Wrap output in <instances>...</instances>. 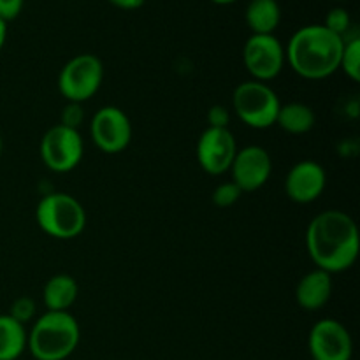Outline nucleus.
Returning <instances> with one entry per match:
<instances>
[{"instance_id":"f257e3e1","label":"nucleus","mask_w":360,"mask_h":360,"mask_svg":"<svg viewBox=\"0 0 360 360\" xmlns=\"http://www.w3.org/2000/svg\"><path fill=\"white\" fill-rule=\"evenodd\" d=\"M306 248L319 269L329 274L350 269L360 252L359 227L354 218L341 210L315 214L306 229Z\"/></svg>"},{"instance_id":"f03ea898","label":"nucleus","mask_w":360,"mask_h":360,"mask_svg":"<svg viewBox=\"0 0 360 360\" xmlns=\"http://www.w3.org/2000/svg\"><path fill=\"white\" fill-rule=\"evenodd\" d=\"M345 39L322 23L297 28L285 46V58L297 76L320 81L340 70Z\"/></svg>"},{"instance_id":"7ed1b4c3","label":"nucleus","mask_w":360,"mask_h":360,"mask_svg":"<svg viewBox=\"0 0 360 360\" xmlns=\"http://www.w3.org/2000/svg\"><path fill=\"white\" fill-rule=\"evenodd\" d=\"M81 341L79 322L69 311H46L28 330L27 350L35 360H65Z\"/></svg>"},{"instance_id":"20e7f679","label":"nucleus","mask_w":360,"mask_h":360,"mask_svg":"<svg viewBox=\"0 0 360 360\" xmlns=\"http://www.w3.org/2000/svg\"><path fill=\"white\" fill-rule=\"evenodd\" d=\"M35 220L49 238L74 239L86 227V211L74 195L65 192L46 193L35 207Z\"/></svg>"},{"instance_id":"39448f33","label":"nucleus","mask_w":360,"mask_h":360,"mask_svg":"<svg viewBox=\"0 0 360 360\" xmlns=\"http://www.w3.org/2000/svg\"><path fill=\"white\" fill-rule=\"evenodd\" d=\"M281 101L269 83L248 79L239 83L232 94V111L239 122L255 130L276 125Z\"/></svg>"},{"instance_id":"423d86ee","label":"nucleus","mask_w":360,"mask_h":360,"mask_svg":"<svg viewBox=\"0 0 360 360\" xmlns=\"http://www.w3.org/2000/svg\"><path fill=\"white\" fill-rule=\"evenodd\" d=\"M104 63L97 55L81 53L72 56L58 74V91L67 102L83 104L90 101L102 86Z\"/></svg>"},{"instance_id":"0eeeda50","label":"nucleus","mask_w":360,"mask_h":360,"mask_svg":"<svg viewBox=\"0 0 360 360\" xmlns=\"http://www.w3.org/2000/svg\"><path fill=\"white\" fill-rule=\"evenodd\" d=\"M39 151H41L42 164L49 171L65 174V172L74 171L83 160L84 141L79 130L69 129L58 123L46 130Z\"/></svg>"},{"instance_id":"6e6552de","label":"nucleus","mask_w":360,"mask_h":360,"mask_svg":"<svg viewBox=\"0 0 360 360\" xmlns=\"http://www.w3.org/2000/svg\"><path fill=\"white\" fill-rule=\"evenodd\" d=\"M243 63L252 79L269 83L287 63L285 46L274 34H252L243 46Z\"/></svg>"},{"instance_id":"1a4fd4ad","label":"nucleus","mask_w":360,"mask_h":360,"mask_svg":"<svg viewBox=\"0 0 360 360\" xmlns=\"http://www.w3.org/2000/svg\"><path fill=\"white\" fill-rule=\"evenodd\" d=\"M132 122L118 105L97 109L90 122V136L95 146L108 155L122 153L132 141Z\"/></svg>"},{"instance_id":"9d476101","label":"nucleus","mask_w":360,"mask_h":360,"mask_svg":"<svg viewBox=\"0 0 360 360\" xmlns=\"http://www.w3.org/2000/svg\"><path fill=\"white\" fill-rule=\"evenodd\" d=\"M308 348L313 360H352L354 340L340 320L322 319L309 330Z\"/></svg>"},{"instance_id":"9b49d317","label":"nucleus","mask_w":360,"mask_h":360,"mask_svg":"<svg viewBox=\"0 0 360 360\" xmlns=\"http://www.w3.org/2000/svg\"><path fill=\"white\" fill-rule=\"evenodd\" d=\"M238 150V141L231 129L207 127L197 141V162L210 176L225 174L231 169Z\"/></svg>"},{"instance_id":"f8f14e48","label":"nucleus","mask_w":360,"mask_h":360,"mask_svg":"<svg viewBox=\"0 0 360 360\" xmlns=\"http://www.w3.org/2000/svg\"><path fill=\"white\" fill-rule=\"evenodd\" d=\"M229 172L232 174L231 181H234L243 193L257 192L273 174V158L266 148L250 144L239 148Z\"/></svg>"},{"instance_id":"ddd939ff","label":"nucleus","mask_w":360,"mask_h":360,"mask_svg":"<svg viewBox=\"0 0 360 360\" xmlns=\"http://www.w3.org/2000/svg\"><path fill=\"white\" fill-rule=\"evenodd\" d=\"M285 193L292 202L309 204L320 199L327 186V172L315 160H301L285 176Z\"/></svg>"},{"instance_id":"4468645a","label":"nucleus","mask_w":360,"mask_h":360,"mask_svg":"<svg viewBox=\"0 0 360 360\" xmlns=\"http://www.w3.org/2000/svg\"><path fill=\"white\" fill-rule=\"evenodd\" d=\"M333 274L315 267L299 280L295 287V301L304 311H319L333 297Z\"/></svg>"},{"instance_id":"2eb2a0df","label":"nucleus","mask_w":360,"mask_h":360,"mask_svg":"<svg viewBox=\"0 0 360 360\" xmlns=\"http://www.w3.org/2000/svg\"><path fill=\"white\" fill-rule=\"evenodd\" d=\"M79 285L70 274L60 273L49 278L42 288V304L46 311H69L77 301Z\"/></svg>"},{"instance_id":"dca6fc26","label":"nucleus","mask_w":360,"mask_h":360,"mask_svg":"<svg viewBox=\"0 0 360 360\" xmlns=\"http://www.w3.org/2000/svg\"><path fill=\"white\" fill-rule=\"evenodd\" d=\"M245 21L252 34H274L281 23V7L278 0H250Z\"/></svg>"},{"instance_id":"f3484780","label":"nucleus","mask_w":360,"mask_h":360,"mask_svg":"<svg viewBox=\"0 0 360 360\" xmlns=\"http://www.w3.org/2000/svg\"><path fill=\"white\" fill-rule=\"evenodd\" d=\"M315 123V111L304 102H288V104L280 105L276 125L287 134L302 136V134H308L309 130H313Z\"/></svg>"},{"instance_id":"a211bd4d","label":"nucleus","mask_w":360,"mask_h":360,"mask_svg":"<svg viewBox=\"0 0 360 360\" xmlns=\"http://www.w3.org/2000/svg\"><path fill=\"white\" fill-rule=\"evenodd\" d=\"M28 330L13 316L0 315V360H18L27 350Z\"/></svg>"},{"instance_id":"6ab92c4d","label":"nucleus","mask_w":360,"mask_h":360,"mask_svg":"<svg viewBox=\"0 0 360 360\" xmlns=\"http://www.w3.org/2000/svg\"><path fill=\"white\" fill-rule=\"evenodd\" d=\"M340 69L343 70L354 83H359L360 81V37L357 34L345 39Z\"/></svg>"},{"instance_id":"aec40b11","label":"nucleus","mask_w":360,"mask_h":360,"mask_svg":"<svg viewBox=\"0 0 360 360\" xmlns=\"http://www.w3.org/2000/svg\"><path fill=\"white\" fill-rule=\"evenodd\" d=\"M323 27L329 28L333 34L340 35L341 39L350 37L352 32V16L345 7H333L329 9V13L326 14V20H323Z\"/></svg>"},{"instance_id":"412c9836","label":"nucleus","mask_w":360,"mask_h":360,"mask_svg":"<svg viewBox=\"0 0 360 360\" xmlns=\"http://www.w3.org/2000/svg\"><path fill=\"white\" fill-rule=\"evenodd\" d=\"M7 315L13 316L16 322L27 326L28 322H34L35 316H37V304H35L34 299L28 297V295H21V297L14 299Z\"/></svg>"},{"instance_id":"4be33fe9","label":"nucleus","mask_w":360,"mask_h":360,"mask_svg":"<svg viewBox=\"0 0 360 360\" xmlns=\"http://www.w3.org/2000/svg\"><path fill=\"white\" fill-rule=\"evenodd\" d=\"M241 195H243L241 188H239L234 181H227V183H220V185L213 190L211 200H213V204L217 207H231L239 202Z\"/></svg>"},{"instance_id":"5701e85b","label":"nucleus","mask_w":360,"mask_h":360,"mask_svg":"<svg viewBox=\"0 0 360 360\" xmlns=\"http://www.w3.org/2000/svg\"><path fill=\"white\" fill-rule=\"evenodd\" d=\"M206 120L207 127H211V129H229L232 120V112L231 109L225 108V105L214 104L211 105L210 111H207Z\"/></svg>"},{"instance_id":"b1692460","label":"nucleus","mask_w":360,"mask_h":360,"mask_svg":"<svg viewBox=\"0 0 360 360\" xmlns=\"http://www.w3.org/2000/svg\"><path fill=\"white\" fill-rule=\"evenodd\" d=\"M83 118H84V112H83V108H81V104H74V102H69L67 104V108L62 109V125L69 127V129H76L77 127L83 123Z\"/></svg>"},{"instance_id":"393cba45","label":"nucleus","mask_w":360,"mask_h":360,"mask_svg":"<svg viewBox=\"0 0 360 360\" xmlns=\"http://www.w3.org/2000/svg\"><path fill=\"white\" fill-rule=\"evenodd\" d=\"M25 6V0H0V20L6 23L16 20L21 14Z\"/></svg>"},{"instance_id":"a878e982","label":"nucleus","mask_w":360,"mask_h":360,"mask_svg":"<svg viewBox=\"0 0 360 360\" xmlns=\"http://www.w3.org/2000/svg\"><path fill=\"white\" fill-rule=\"evenodd\" d=\"M111 6L118 7V9L123 11H136L139 7H143L146 4V0H108Z\"/></svg>"},{"instance_id":"bb28decb","label":"nucleus","mask_w":360,"mask_h":360,"mask_svg":"<svg viewBox=\"0 0 360 360\" xmlns=\"http://www.w3.org/2000/svg\"><path fill=\"white\" fill-rule=\"evenodd\" d=\"M7 39V23L4 20H0V51H2L4 44H6Z\"/></svg>"},{"instance_id":"cd10ccee","label":"nucleus","mask_w":360,"mask_h":360,"mask_svg":"<svg viewBox=\"0 0 360 360\" xmlns=\"http://www.w3.org/2000/svg\"><path fill=\"white\" fill-rule=\"evenodd\" d=\"M213 4H218V6H229V4H234L238 0H211Z\"/></svg>"},{"instance_id":"c85d7f7f","label":"nucleus","mask_w":360,"mask_h":360,"mask_svg":"<svg viewBox=\"0 0 360 360\" xmlns=\"http://www.w3.org/2000/svg\"><path fill=\"white\" fill-rule=\"evenodd\" d=\"M2 151H4V139L2 136H0V157H2Z\"/></svg>"},{"instance_id":"c756f323","label":"nucleus","mask_w":360,"mask_h":360,"mask_svg":"<svg viewBox=\"0 0 360 360\" xmlns=\"http://www.w3.org/2000/svg\"><path fill=\"white\" fill-rule=\"evenodd\" d=\"M333 2H345V0H333Z\"/></svg>"}]
</instances>
